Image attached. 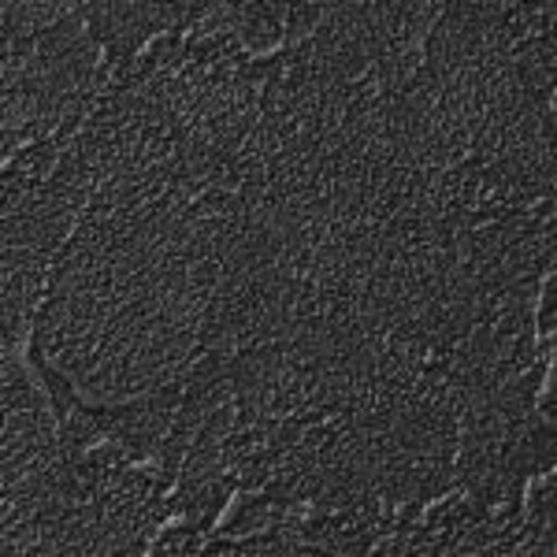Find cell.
Returning <instances> with one entry per match:
<instances>
[{
  "label": "cell",
  "mask_w": 557,
  "mask_h": 557,
  "mask_svg": "<svg viewBox=\"0 0 557 557\" xmlns=\"http://www.w3.org/2000/svg\"><path fill=\"white\" fill-rule=\"evenodd\" d=\"M554 290H557V283L554 278H546V298H543V309H539V331H554Z\"/></svg>",
  "instance_id": "2"
},
{
  "label": "cell",
  "mask_w": 557,
  "mask_h": 557,
  "mask_svg": "<svg viewBox=\"0 0 557 557\" xmlns=\"http://www.w3.org/2000/svg\"><path fill=\"white\" fill-rule=\"evenodd\" d=\"M215 12L212 4H86L83 15L94 30V41H108L115 52H127L141 45L149 34L168 30L175 23L197 20Z\"/></svg>",
  "instance_id": "1"
}]
</instances>
